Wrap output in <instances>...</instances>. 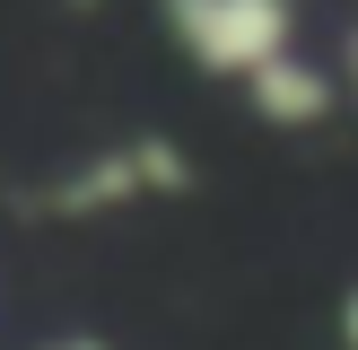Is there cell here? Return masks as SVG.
Returning a JSON list of instances; mask_svg holds the SVG:
<instances>
[{"mask_svg": "<svg viewBox=\"0 0 358 350\" xmlns=\"http://www.w3.org/2000/svg\"><path fill=\"white\" fill-rule=\"evenodd\" d=\"M192 149L175 132H122L114 149H87L70 158L62 175H44V192H27L35 219L52 227H87V219H122V210H149V202H175L192 192Z\"/></svg>", "mask_w": 358, "mask_h": 350, "instance_id": "cell-1", "label": "cell"}, {"mask_svg": "<svg viewBox=\"0 0 358 350\" xmlns=\"http://www.w3.org/2000/svg\"><path fill=\"white\" fill-rule=\"evenodd\" d=\"M157 27L201 79L245 88L254 70H271L280 52H297L306 35V0H157Z\"/></svg>", "mask_w": 358, "mask_h": 350, "instance_id": "cell-2", "label": "cell"}, {"mask_svg": "<svg viewBox=\"0 0 358 350\" xmlns=\"http://www.w3.org/2000/svg\"><path fill=\"white\" fill-rule=\"evenodd\" d=\"M236 97H245V114L271 122V132H315V122H332L350 105V88H341V70H332L324 52L297 44V52H280L271 70H254Z\"/></svg>", "mask_w": 358, "mask_h": 350, "instance_id": "cell-3", "label": "cell"}, {"mask_svg": "<svg viewBox=\"0 0 358 350\" xmlns=\"http://www.w3.org/2000/svg\"><path fill=\"white\" fill-rule=\"evenodd\" d=\"M332 70H341V88H350V114H358V18L341 27V44H332Z\"/></svg>", "mask_w": 358, "mask_h": 350, "instance_id": "cell-4", "label": "cell"}, {"mask_svg": "<svg viewBox=\"0 0 358 350\" xmlns=\"http://www.w3.org/2000/svg\"><path fill=\"white\" fill-rule=\"evenodd\" d=\"M27 350H114V342L87 332V324H70V332H44V342H27Z\"/></svg>", "mask_w": 358, "mask_h": 350, "instance_id": "cell-5", "label": "cell"}, {"mask_svg": "<svg viewBox=\"0 0 358 350\" xmlns=\"http://www.w3.org/2000/svg\"><path fill=\"white\" fill-rule=\"evenodd\" d=\"M332 332H341V350H358V280L341 289V307H332Z\"/></svg>", "mask_w": 358, "mask_h": 350, "instance_id": "cell-6", "label": "cell"}]
</instances>
